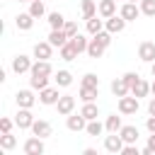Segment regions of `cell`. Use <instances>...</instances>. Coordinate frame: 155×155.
Returning <instances> with one entry per match:
<instances>
[{
	"label": "cell",
	"mask_w": 155,
	"mask_h": 155,
	"mask_svg": "<svg viewBox=\"0 0 155 155\" xmlns=\"http://www.w3.org/2000/svg\"><path fill=\"white\" fill-rule=\"evenodd\" d=\"M140 12L145 17H155V0H140Z\"/></svg>",
	"instance_id": "35"
},
{
	"label": "cell",
	"mask_w": 155,
	"mask_h": 155,
	"mask_svg": "<svg viewBox=\"0 0 155 155\" xmlns=\"http://www.w3.org/2000/svg\"><path fill=\"white\" fill-rule=\"evenodd\" d=\"M121 153H124V155H138V148H136V143H126Z\"/></svg>",
	"instance_id": "41"
},
{
	"label": "cell",
	"mask_w": 155,
	"mask_h": 155,
	"mask_svg": "<svg viewBox=\"0 0 155 155\" xmlns=\"http://www.w3.org/2000/svg\"><path fill=\"white\" fill-rule=\"evenodd\" d=\"M29 73H31V78H51L53 75V68H51L48 61H36Z\"/></svg>",
	"instance_id": "8"
},
{
	"label": "cell",
	"mask_w": 155,
	"mask_h": 155,
	"mask_svg": "<svg viewBox=\"0 0 155 155\" xmlns=\"http://www.w3.org/2000/svg\"><path fill=\"white\" fill-rule=\"evenodd\" d=\"M97 92H99V87L80 85V99H82V102H94V99H97Z\"/></svg>",
	"instance_id": "22"
},
{
	"label": "cell",
	"mask_w": 155,
	"mask_h": 155,
	"mask_svg": "<svg viewBox=\"0 0 155 155\" xmlns=\"http://www.w3.org/2000/svg\"><path fill=\"white\" fill-rule=\"evenodd\" d=\"M143 155H155V133H150V136H148V145H145Z\"/></svg>",
	"instance_id": "38"
},
{
	"label": "cell",
	"mask_w": 155,
	"mask_h": 155,
	"mask_svg": "<svg viewBox=\"0 0 155 155\" xmlns=\"http://www.w3.org/2000/svg\"><path fill=\"white\" fill-rule=\"evenodd\" d=\"M44 138H39V136H31V138H27L24 140V155H44Z\"/></svg>",
	"instance_id": "3"
},
{
	"label": "cell",
	"mask_w": 155,
	"mask_h": 155,
	"mask_svg": "<svg viewBox=\"0 0 155 155\" xmlns=\"http://www.w3.org/2000/svg\"><path fill=\"white\" fill-rule=\"evenodd\" d=\"M53 80L58 87H68L73 82V75H70V70H58V73H53Z\"/></svg>",
	"instance_id": "25"
},
{
	"label": "cell",
	"mask_w": 155,
	"mask_h": 155,
	"mask_svg": "<svg viewBox=\"0 0 155 155\" xmlns=\"http://www.w3.org/2000/svg\"><path fill=\"white\" fill-rule=\"evenodd\" d=\"M138 97L136 94H124V97H119V114L121 116H133L136 111H138Z\"/></svg>",
	"instance_id": "1"
},
{
	"label": "cell",
	"mask_w": 155,
	"mask_h": 155,
	"mask_svg": "<svg viewBox=\"0 0 155 155\" xmlns=\"http://www.w3.org/2000/svg\"><path fill=\"white\" fill-rule=\"evenodd\" d=\"M145 128H148L150 133H155V114H150V116H148V121H145Z\"/></svg>",
	"instance_id": "42"
},
{
	"label": "cell",
	"mask_w": 155,
	"mask_h": 155,
	"mask_svg": "<svg viewBox=\"0 0 155 155\" xmlns=\"http://www.w3.org/2000/svg\"><path fill=\"white\" fill-rule=\"evenodd\" d=\"M34 15L31 12H19L17 17H15V24H17V29H22V31H27V29H31V24H34Z\"/></svg>",
	"instance_id": "17"
},
{
	"label": "cell",
	"mask_w": 155,
	"mask_h": 155,
	"mask_svg": "<svg viewBox=\"0 0 155 155\" xmlns=\"http://www.w3.org/2000/svg\"><path fill=\"white\" fill-rule=\"evenodd\" d=\"M15 99H17V107H24V109H31L34 102H36V97L31 94V90H19Z\"/></svg>",
	"instance_id": "16"
},
{
	"label": "cell",
	"mask_w": 155,
	"mask_h": 155,
	"mask_svg": "<svg viewBox=\"0 0 155 155\" xmlns=\"http://www.w3.org/2000/svg\"><path fill=\"white\" fill-rule=\"evenodd\" d=\"M80 114H82L87 121H92V119H97V116H99V107H97L94 102H85V104H82V109H80Z\"/></svg>",
	"instance_id": "23"
},
{
	"label": "cell",
	"mask_w": 155,
	"mask_h": 155,
	"mask_svg": "<svg viewBox=\"0 0 155 155\" xmlns=\"http://www.w3.org/2000/svg\"><path fill=\"white\" fill-rule=\"evenodd\" d=\"M80 85H92V87H99V78H97V75H92V73H85V75H82V80H80Z\"/></svg>",
	"instance_id": "36"
},
{
	"label": "cell",
	"mask_w": 155,
	"mask_h": 155,
	"mask_svg": "<svg viewBox=\"0 0 155 155\" xmlns=\"http://www.w3.org/2000/svg\"><path fill=\"white\" fill-rule=\"evenodd\" d=\"M61 58H63V61H73V58H78V51H75V46H73L70 41L61 46Z\"/></svg>",
	"instance_id": "32"
},
{
	"label": "cell",
	"mask_w": 155,
	"mask_h": 155,
	"mask_svg": "<svg viewBox=\"0 0 155 155\" xmlns=\"http://www.w3.org/2000/svg\"><path fill=\"white\" fill-rule=\"evenodd\" d=\"M94 36H97L104 46H109V44H111V31H104V29H102V31H99V34H94Z\"/></svg>",
	"instance_id": "40"
},
{
	"label": "cell",
	"mask_w": 155,
	"mask_h": 155,
	"mask_svg": "<svg viewBox=\"0 0 155 155\" xmlns=\"http://www.w3.org/2000/svg\"><path fill=\"white\" fill-rule=\"evenodd\" d=\"M48 41H51L53 46H58V48H61L63 44H68V41H70V36H68L63 29H51V34H48Z\"/></svg>",
	"instance_id": "21"
},
{
	"label": "cell",
	"mask_w": 155,
	"mask_h": 155,
	"mask_svg": "<svg viewBox=\"0 0 155 155\" xmlns=\"http://www.w3.org/2000/svg\"><path fill=\"white\" fill-rule=\"evenodd\" d=\"M31 133L39 136V138H48V136L53 133V128H51V124H48L46 119H34V124H31Z\"/></svg>",
	"instance_id": "9"
},
{
	"label": "cell",
	"mask_w": 155,
	"mask_h": 155,
	"mask_svg": "<svg viewBox=\"0 0 155 155\" xmlns=\"http://www.w3.org/2000/svg\"><path fill=\"white\" fill-rule=\"evenodd\" d=\"M111 92H114V97H124V94H131V85H128L124 78H116V80L111 82Z\"/></svg>",
	"instance_id": "20"
},
{
	"label": "cell",
	"mask_w": 155,
	"mask_h": 155,
	"mask_svg": "<svg viewBox=\"0 0 155 155\" xmlns=\"http://www.w3.org/2000/svg\"><path fill=\"white\" fill-rule=\"evenodd\" d=\"M48 24H51V29H63L65 17H63L61 12H48Z\"/></svg>",
	"instance_id": "31"
},
{
	"label": "cell",
	"mask_w": 155,
	"mask_h": 155,
	"mask_svg": "<svg viewBox=\"0 0 155 155\" xmlns=\"http://www.w3.org/2000/svg\"><path fill=\"white\" fill-rule=\"evenodd\" d=\"M150 73H153V78H155V61H153V65H150Z\"/></svg>",
	"instance_id": "45"
},
{
	"label": "cell",
	"mask_w": 155,
	"mask_h": 155,
	"mask_svg": "<svg viewBox=\"0 0 155 155\" xmlns=\"http://www.w3.org/2000/svg\"><path fill=\"white\" fill-rule=\"evenodd\" d=\"M70 44L75 46V51H78V53H82V51H87V44H90V39H85V36L78 31L75 36H70Z\"/></svg>",
	"instance_id": "28"
},
{
	"label": "cell",
	"mask_w": 155,
	"mask_h": 155,
	"mask_svg": "<svg viewBox=\"0 0 155 155\" xmlns=\"http://www.w3.org/2000/svg\"><path fill=\"white\" fill-rule=\"evenodd\" d=\"M63 31H65L68 36H75V34H78V24H75L73 19H65V24H63Z\"/></svg>",
	"instance_id": "37"
},
{
	"label": "cell",
	"mask_w": 155,
	"mask_h": 155,
	"mask_svg": "<svg viewBox=\"0 0 155 155\" xmlns=\"http://www.w3.org/2000/svg\"><path fill=\"white\" fill-rule=\"evenodd\" d=\"M15 124H17L19 128H31V124H34V114H31L29 109L19 107V111H17V116H15Z\"/></svg>",
	"instance_id": "13"
},
{
	"label": "cell",
	"mask_w": 155,
	"mask_h": 155,
	"mask_svg": "<svg viewBox=\"0 0 155 155\" xmlns=\"http://www.w3.org/2000/svg\"><path fill=\"white\" fill-rule=\"evenodd\" d=\"M10 131H12V119L2 116L0 119V133H10Z\"/></svg>",
	"instance_id": "39"
},
{
	"label": "cell",
	"mask_w": 155,
	"mask_h": 155,
	"mask_svg": "<svg viewBox=\"0 0 155 155\" xmlns=\"http://www.w3.org/2000/svg\"><path fill=\"white\" fill-rule=\"evenodd\" d=\"M131 2H136V0H131Z\"/></svg>",
	"instance_id": "48"
},
{
	"label": "cell",
	"mask_w": 155,
	"mask_h": 155,
	"mask_svg": "<svg viewBox=\"0 0 155 155\" xmlns=\"http://www.w3.org/2000/svg\"><path fill=\"white\" fill-rule=\"evenodd\" d=\"M97 12H99V17H111V15H116V0H99V5H97Z\"/></svg>",
	"instance_id": "19"
},
{
	"label": "cell",
	"mask_w": 155,
	"mask_h": 155,
	"mask_svg": "<svg viewBox=\"0 0 155 155\" xmlns=\"http://www.w3.org/2000/svg\"><path fill=\"white\" fill-rule=\"evenodd\" d=\"M150 92H153V94H155V80H153V82H150Z\"/></svg>",
	"instance_id": "46"
},
{
	"label": "cell",
	"mask_w": 155,
	"mask_h": 155,
	"mask_svg": "<svg viewBox=\"0 0 155 155\" xmlns=\"http://www.w3.org/2000/svg\"><path fill=\"white\" fill-rule=\"evenodd\" d=\"M19 2H29V0H19Z\"/></svg>",
	"instance_id": "47"
},
{
	"label": "cell",
	"mask_w": 155,
	"mask_h": 155,
	"mask_svg": "<svg viewBox=\"0 0 155 155\" xmlns=\"http://www.w3.org/2000/svg\"><path fill=\"white\" fill-rule=\"evenodd\" d=\"M29 12H31L34 17H44V12H46L44 0H31V2H29Z\"/></svg>",
	"instance_id": "34"
},
{
	"label": "cell",
	"mask_w": 155,
	"mask_h": 155,
	"mask_svg": "<svg viewBox=\"0 0 155 155\" xmlns=\"http://www.w3.org/2000/svg\"><path fill=\"white\" fill-rule=\"evenodd\" d=\"M104 27H107V24H104V19H97V15L87 19V31H90L92 36H94V34H99V31H102Z\"/></svg>",
	"instance_id": "27"
},
{
	"label": "cell",
	"mask_w": 155,
	"mask_h": 155,
	"mask_svg": "<svg viewBox=\"0 0 155 155\" xmlns=\"http://www.w3.org/2000/svg\"><path fill=\"white\" fill-rule=\"evenodd\" d=\"M148 92H150V82H148V80H143V78L138 75V78H136V82L131 85V94H136V97L140 99V97H148Z\"/></svg>",
	"instance_id": "15"
},
{
	"label": "cell",
	"mask_w": 155,
	"mask_h": 155,
	"mask_svg": "<svg viewBox=\"0 0 155 155\" xmlns=\"http://www.w3.org/2000/svg\"><path fill=\"white\" fill-rule=\"evenodd\" d=\"M51 53H53V44H51V41H39V44H34V58H36V61H48Z\"/></svg>",
	"instance_id": "6"
},
{
	"label": "cell",
	"mask_w": 155,
	"mask_h": 155,
	"mask_svg": "<svg viewBox=\"0 0 155 155\" xmlns=\"http://www.w3.org/2000/svg\"><path fill=\"white\" fill-rule=\"evenodd\" d=\"M119 15H121V17L126 19V22H136V19H138V15H143V12H140V5H136V2L126 0V2L121 5Z\"/></svg>",
	"instance_id": "2"
},
{
	"label": "cell",
	"mask_w": 155,
	"mask_h": 155,
	"mask_svg": "<svg viewBox=\"0 0 155 155\" xmlns=\"http://www.w3.org/2000/svg\"><path fill=\"white\" fill-rule=\"evenodd\" d=\"M107 31H111V34H119V31H124V27H126V19L121 17V15H111V17H107Z\"/></svg>",
	"instance_id": "14"
},
{
	"label": "cell",
	"mask_w": 155,
	"mask_h": 155,
	"mask_svg": "<svg viewBox=\"0 0 155 155\" xmlns=\"http://www.w3.org/2000/svg\"><path fill=\"white\" fill-rule=\"evenodd\" d=\"M58 97H61V94H58V87H48V85H46L44 90H39V102H41V104H56Z\"/></svg>",
	"instance_id": "12"
},
{
	"label": "cell",
	"mask_w": 155,
	"mask_h": 155,
	"mask_svg": "<svg viewBox=\"0 0 155 155\" xmlns=\"http://www.w3.org/2000/svg\"><path fill=\"white\" fill-rule=\"evenodd\" d=\"M65 126H68V131L78 133V131L87 128V119H85L82 114H68V121H65Z\"/></svg>",
	"instance_id": "11"
},
{
	"label": "cell",
	"mask_w": 155,
	"mask_h": 155,
	"mask_svg": "<svg viewBox=\"0 0 155 155\" xmlns=\"http://www.w3.org/2000/svg\"><path fill=\"white\" fill-rule=\"evenodd\" d=\"M80 10H82V17H85V19H90V17H94V15H97V2H94V0H82Z\"/></svg>",
	"instance_id": "29"
},
{
	"label": "cell",
	"mask_w": 155,
	"mask_h": 155,
	"mask_svg": "<svg viewBox=\"0 0 155 155\" xmlns=\"http://www.w3.org/2000/svg\"><path fill=\"white\" fill-rule=\"evenodd\" d=\"M15 145H17V138H15L12 133H2V136H0V148H2V150H12Z\"/></svg>",
	"instance_id": "33"
},
{
	"label": "cell",
	"mask_w": 155,
	"mask_h": 155,
	"mask_svg": "<svg viewBox=\"0 0 155 155\" xmlns=\"http://www.w3.org/2000/svg\"><path fill=\"white\" fill-rule=\"evenodd\" d=\"M119 133H121L124 143H136V140H138V128H136V126H131V124H128V126H121V131H119Z\"/></svg>",
	"instance_id": "24"
},
{
	"label": "cell",
	"mask_w": 155,
	"mask_h": 155,
	"mask_svg": "<svg viewBox=\"0 0 155 155\" xmlns=\"http://www.w3.org/2000/svg\"><path fill=\"white\" fill-rule=\"evenodd\" d=\"M124 145H126V143H124L121 133H109V136L104 138V148H107L109 153H114V155H116V153H121V150H124Z\"/></svg>",
	"instance_id": "5"
},
{
	"label": "cell",
	"mask_w": 155,
	"mask_h": 155,
	"mask_svg": "<svg viewBox=\"0 0 155 155\" xmlns=\"http://www.w3.org/2000/svg\"><path fill=\"white\" fill-rule=\"evenodd\" d=\"M56 107H58V114L68 116V114L75 111V97H73V94H61L58 102H56Z\"/></svg>",
	"instance_id": "4"
},
{
	"label": "cell",
	"mask_w": 155,
	"mask_h": 155,
	"mask_svg": "<svg viewBox=\"0 0 155 155\" xmlns=\"http://www.w3.org/2000/svg\"><path fill=\"white\" fill-rule=\"evenodd\" d=\"M148 114H155V97H150L148 102Z\"/></svg>",
	"instance_id": "44"
},
{
	"label": "cell",
	"mask_w": 155,
	"mask_h": 155,
	"mask_svg": "<svg viewBox=\"0 0 155 155\" xmlns=\"http://www.w3.org/2000/svg\"><path fill=\"white\" fill-rule=\"evenodd\" d=\"M29 2H31V0H29Z\"/></svg>",
	"instance_id": "49"
},
{
	"label": "cell",
	"mask_w": 155,
	"mask_h": 155,
	"mask_svg": "<svg viewBox=\"0 0 155 155\" xmlns=\"http://www.w3.org/2000/svg\"><path fill=\"white\" fill-rule=\"evenodd\" d=\"M121 78H124V80H126V82H128V85H133V82H136V78H138V75H136V73H124V75H121Z\"/></svg>",
	"instance_id": "43"
},
{
	"label": "cell",
	"mask_w": 155,
	"mask_h": 155,
	"mask_svg": "<svg viewBox=\"0 0 155 155\" xmlns=\"http://www.w3.org/2000/svg\"><path fill=\"white\" fill-rule=\"evenodd\" d=\"M104 128H107V126H104L99 119H92V121H87V128H85V131H87L90 136H102Z\"/></svg>",
	"instance_id": "30"
},
{
	"label": "cell",
	"mask_w": 155,
	"mask_h": 155,
	"mask_svg": "<svg viewBox=\"0 0 155 155\" xmlns=\"http://www.w3.org/2000/svg\"><path fill=\"white\" fill-rule=\"evenodd\" d=\"M104 48H107V46H104L97 36H92V39H90V44H87V56H90V58H102Z\"/></svg>",
	"instance_id": "18"
},
{
	"label": "cell",
	"mask_w": 155,
	"mask_h": 155,
	"mask_svg": "<svg viewBox=\"0 0 155 155\" xmlns=\"http://www.w3.org/2000/svg\"><path fill=\"white\" fill-rule=\"evenodd\" d=\"M104 126H107V131H109V133H119V131H121V116L109 114V116H107V121H104Z\"/></svg>",
	"instance_id": "26"
},
{
	"label": "cell",
	"mask_w": 155,
	"mask_h": 155,
	"mask_svg": "<svg viewBox=\"0 0 155 155\" xmlns=\"http://www.w3.org/2000/svg\"><path fill=\"white\" fill-rule=\"evenodd\" d=\"M138 58L145 61V63H153L155 61V44L153 41H140L138 44Z\"/></svg>",
	"instance_id": "10"
},
{
	"label": "cell",
	"mask_w": 155,
	"mask_h": 155,
	"mask_svg": "<svg viewBox=\"0 0 155 155\" xmlns=\"http://www.w3.org/2000/svg\"><path fill=\"white\" fill-rule=\"evenodd\" d=\"M31 61H29V56H24V53H19V56H15L12 58V70L17 73V75H22V73H29L31 70Z\"/></svg>",
	"instance_id": "7"
}]
</instances>
